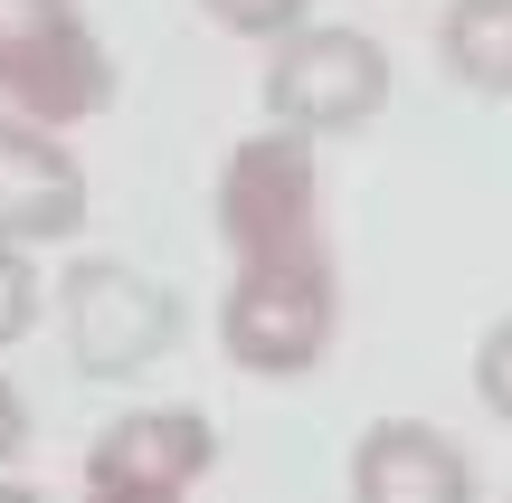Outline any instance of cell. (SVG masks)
<instances>
[{"label":"cell","mask_w":512,"mask_h":503,"mask_svg":"<svg viewBox=\"0 0 512 503\" xmlns=\"http://www.w3.org/2000/svg\"><path fill=\"white\" fill-rule=\"evenodd\" d=\"M219 466V428L200 409H124L86 447V485H143V494H190Z\"/></svg>","instance_id":"obj_8"},{"label":"cell","mask_w":512,"mask_h":503,"mask_svg":"<svg viewBox=\"0 0 512 503\" xmlns=\"http://www.w3.org/2000/svg\"><path fill=\"white\" fill-rule=\"evenodd\" d=\"M351 503H475V456L427 418H380L351 437Z\"/></svg>","instance_id":"obj_7"},{"label":"cell","mask_w":512,"mask_h":503,"mask_svg":"<svg viewBox=\"0 0 512 503\" xmlns=\"http://www.w3.org/2000/svg\"><path fill=\"white\" fill-rule=\"evenodd\" d=\"M57 323H67V361L86 380H133L143 361H162L171 342H181V304H171V285H152L143 266H114V257L67 266V285H57Z\"/></svg>","instance_id":"obj_4"},{"label":"cell","mask_w":512,"mask_h":503,"mask_svg":"<svg viewBox=\"0 0 512 503\" xmlns=\"http://www.w3.org/2000/svg\"><path fill=\"white\" fill-rule=\"evenodd\" d=\"M86 503H181V494H143V485H86Z\"/></svg>","instance_id":"obj_14"},{"label":"cell","mask_w":512,"mask_h":503,"mask_svg":"<svg viewBox=\"0 0 512 503\" xmlns=\"http://www.w3.org/2000/svg\"><path fill=\"white\" fill-rule=\"evenodd\" d=\"M86 228V162L67 152V133L38 114L0 105V238L48 247Z\"/></svg>","instance_id":"obj_6"},{"label":"cell","mask_w":512,"mask_h":503,"mask_svg":"<svg viewBox=\"0 0 512 503\" xmlns=\"http://www.w3.org/2000/svg\"><path fill=\"white\" fill-rule=\"evenodd\" d=\"M0 503H48L38 485H19V475H0Z\"/></svg>","instance_id":"obj_15"},{"label":"cell","mask_w":512,"mask_h":503,"mask_svg":"<svg viewBox=\"0 0 512 503\" xmlns=\"http://www.w3.org/2000/svg\"><path fill=\"white\" fill-rule=\"evenodd\" d=\"M437 57L465 95H512V0H446Z\"/></svg>","instance_id":"obj_9"},{"label":"cell","mask_w":512,"mask_h":503,"mask_svg":"<svg viewBox=\"0 0 512 503\" xmlns=\"http://www.w3.org/2000/svg\"><path fill=\"white\" fill-rule=\"evenodd\" d=\"M0 105L57 133L114 105V57L76 0H0Z\"/></svg>","instance_id":"obj_3"},{"label":"cell","mask_w":512,"mask_h":503,"mask_svg":"<svg viewBox=\"0 0 512 503\" xmlns=\"http://www.w3.org/2000/svg\"><path fill=\"white\" fill-rule=\"evenodd\" d=\"M29 447V399H19V380H0V466Z\"/></svg>","instance_id":"obj_13"},{"label":"cell","mask_w":512,"mask_h":503,"mask_svg":"<svg viewBox=\"0 0 512 503\" xmlns=\"http://www.w3.org/2000/svg\"><path fill=\"white\" fill-rule=\"evenodd\" d=\"M266 124L294 133H361L370 114L389 105V48L370 29H342V19H304V29L266 38Z\"/></svg>","instance_id":"obj_2"},{"label":"cell","mask_w":512,"mask_h":503,"mask_svg":"<svg viewBox=\"0 0 512 503\" xmlns=\"http://www.w3.org/2000/svg\"><path fill=\"white\" fill-rule=\"evenodd\" d=\"M219 238L228 257H275V247L323 238V171H313V133L266 124L228 152L219 171Z\"/></svg>","instance_id":"obj_5"},{"label":"cell","mask_w":512,"mask_h":503,"mask_svg":"<svg viewBox=\"0 0 512 503\" xmlns=\"http://www.w3.org/2000/svg\"><path fill=\"white\" fill-rule=\"evenodd\" d=\"M38 314H48V276H38V257L19 238H0V352H10Z\"/></svg>","instance_id":"obj_10"},{"label":"cell","mask_w":512,"mask_h":503,"mask_svg":"<svg viewBox=\"0 0 512 503\" xmlns=\"http://www.w3.org/2000/svg\"><path fill=\"white\" fill-rule=\"evenodd\" d=\"M304 10L313 0H200V19L228 38H285V29H304Z\"/></svg>","instance_id":"obj_11"},{"label":"cell","mask_w":512,"mask_h":503,"mask_svg":"<svg viewBox=\"0 0 512 503\" xmlns=\"http://www.w3.org/2000/svg\"><path fill=\"white\" fill-rule=\"evenodd\" d=\"M475 399H484V409H494L503 428H512V314L475 342Z\"/></svg>","instance_id":"obj_12"},{"label":"cell","mask_w":512,"mask_h":503,"mask_svg":"<svg viewBox=\"0 0 512 503\" xmlns=\"http://www.w3.org/2000/svg\"><path fill=\"white\" fill-rule=\"evenodd\" d=\"M342 333V276H332V247H275V257H238L219 295V342L228 361L256 380H313Z\"/></svg>","instance_id":"obj_1"}]
</instances>
